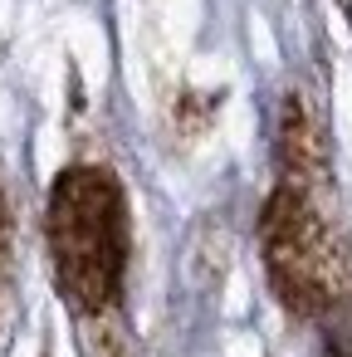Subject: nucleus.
Instances as JSON below:
<instances>
[{
    "mask_svg": "<svg viewBox=\"0 0 352 357\" xmlns=\"http://www.w3.org/2000/svg\"><path fill=\"white\" fill-rule=\"evenodd\" d=\"M323 191V132L303 98H289L279 128V181L259 215V255L279 303L308 323H323L352 303V259L328 220Z\"/></svg>",
    "mask_w": 352,
    "mask_h": 357,
    "instance_id": "f257e3e1",
    "label": "nucleus"
},
{
    "mask_svg": "<svg viewBox=\"0 0 352 357\" xmlns=\"http://www.w3.org/2000/svg\"><path fill=\"white\" fill-rule=\"evenodd\" d=\"M98 357H128V347H123L118 337H108V333H103V342H98Z\"/></svg>",
    "mask_w": 352,
    "mask_h": 357,
    "instance_id": "20e7f679",
    "label": "nucleus"
},
{
    "mask_svg": "<svg viewBox=\"0 0 352 357\" xmlns=\"http://www.w3.org/2000/svg\"><path fill=\"white\" fill-rule=\"evenodd\" d=\"M45 245L59 298L84 323L118 318L132 259V220L128 191L108 162L59 167L45 201Z\"/></svg>",
    "mask_w": 352,
    "mask_h": 357,
    "instance_id": "f03ea898",
    "label": "nucleus"
},
{
    "mask_svg": "<svg viewBox=\"0 0 352 357\" xmlns=\"http://www.w3.org/2000/svg\"><path fill=\"white\" fill-rule=\"evenodd\" d=\"M10 255H15V211L6 176H0V313H6V289H10Z\"/></svg>",
    "mask_w": 352,
    "mask_h": 357,
    "instance_id": "7ed1b4c3",
    "label": "nucleus"
}]
</instances>
